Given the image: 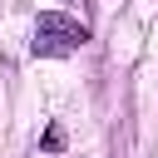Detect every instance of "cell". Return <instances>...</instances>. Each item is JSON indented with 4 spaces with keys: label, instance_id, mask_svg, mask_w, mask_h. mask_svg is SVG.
Listing matches in <instances>:
<instances>
[{
    "label": "cell",
    "instance_id": "1",
    "mask_svg": "<svg viewBox=\"0 0 158 158\" xmlns=\"http://www.w3.org/2000/svg\"><path fill=\"white\" fill-rule=\"evenodd\" d=\"M84 40H89V30L69 15H40V25H35V54H69Z\"/></svg>",
    "mask_w": 158,
    "mask_h": 158
}]
</instances>
